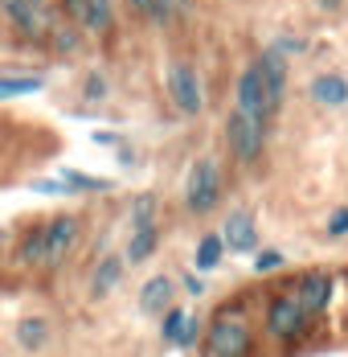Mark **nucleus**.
I'll list each match as a JSON object with an SVG mask.
<instances>
[{"instance_id":"25","label":"nucleus","mask_w":348,"mask_h":357,"mask_svg":"<svg viewBox=\"0 0 348 357\" xmlns=\"http://www.w3.org/2000/svg\"><path fill=\"white\" fill-rule=\"evenodd\" d=\"M197 333H201V321H197V317H189V321H184V328H180V341H176V345H180V349L197 345Z\"/></svg>"},{"instance_id":"21","label":"nucleus","mask_w":348,"mask_h":357,"mask_svg":"<svg viewBox=\"0 0 348 357\" xmlns=\"http://www.w3.org/2000/svg\"><path fill=\"white\" fill-rule=\"evenodd\" d=\"M62 181H66V189H90V193H99V189H106V181H99V177H86V173H74V169H62Z\"/></svg>"},{"instance_id":"3","label":"nucleus","mask_w":348,"mask_h":357,"mask_svg":"<svg viewBox=\"0 0 348 357\" xmlns=\"http://www.w3.org/2000/svg\"><path fill=\"white\" fill-rule=\"evenodd\" d=\"M217 202H221V169L213 160H197L184 181V206L193 214H209Z\"/></svg>"},{"instance_id":"12","label":"nucleus","mask_w":348,"mask_h":357,"mask_svg":"<svg viewBox=\"0 0 348 357\" xmlns=\"http://www.w3.org/2000/svg\"><path fill=\"white\" fill-rule=\"evenodd\" d=\"M139 308H143L148 317H164V312L173 308V280H168V275L148 280L143 291H139Z\"/></svg>"},{"instance_id":"13","label":"nucleus","mask_w":348,"mask_h":357,"mask_svg":"<svg viewBox=\"0 0 348 357\" xmlns=\"http://www.w3.org/2000/svg\"><path fill=\"white\" fill-rule=\"evenodd\" d=\"M312 103H319V107H345L348 103V82L340 74H319L312 82Z\"/></svg>"},{"instance_id":"28","label":"nucleus","mask_w":348,"mask_h":357,"mask_svg":"<svg viewBox=\"0 0 348 357\" xmlns=\"http://www.w3.org/2000/svg\"><path fill=\"white\" fill-rule=\"evenodd\" d=\"M132 8H136L139 17H152V21H156V13H160V0H132Z\"/></svg>"},{"instance_id":"14","label":"nucleus","mask_w":348,"mask_h":357,"mask_svg":"<svg viewBox=\"0 0 348 357\" xmlns=\"http://www.w3.org/2000/svg\"><path fill=\"white\" fill-rule=\"evenodd\" d=\"M119 280H123V259H119V255H106L103 263H99V271H95V284H90V291L103 300V296H111V291L119 287Z\"/></svg>"},{"instance_id":"19","label":"nucleus","mask_w":348,"mask_h":357,"mask_svg":"<svg viewBox=\"0 0 348 357\" xmlns=\"http://www.w3.org/2000/svg\"><path fill=\"white\" fill-rule=\"evenodd\" d=\"M111 17H115V4H111V0H90V21H86V29L103 33V29H111Z\"/></svg>"},{"instance_id":"29","label":"nucleus","mask_w":348,"mask_h":357,"mask_svg":"<svg viewBox=\"0 0 348 357\" xmlns=\"http://www.w3.org/2000/svg\"><path fill=\"white\" fill-rule=\"evenodd\" d=\"M33 189L37 193H70L66 181H33Z\"/></svg>"},{"instance_id":"24","label":"nucleus","mask_w":348,"mask_h":357,"mask_svg":"<svg viewBox=\"0 0 348 357\" xmlns=\"http://www.w3.org/2000/svg\"><path fill=\"white\" fill-rule=\"evenodd\" d=\"M41 247H45V238H41V230H33V234L25 238V247H21V259H25V263H41Z\"/></svg>"},{"instance_id":"2","label":"nucleus","mask_w":348,"mask_h":357,"mask_svg":"<svg viewBox=\"0 0 348 357\" xmlns=\"http://www.w3.org/2000/svg\"><path fill=\"white\" fill-rule=\"evenodd\" d=\"M250 354V324L242 312H221L209 328V357H246Z\"/></svg>"},{"instance_id":"23","label":"nucleus","mask_w":348,"mask_h":357,"mask_svg":"<svg viewBox=\"0 0 348 357\" xmlns=\"http://www.w3.org/2000/svg\"><path fill=\"white\" fill-rule=\"evenodd\" d=\"M278 267H283V255H278V250H258V259H254V271H258V275H271Z\"/></svg>"},{"instance_id":"9","label":"nucleus","mask_w":348,"mask_h":357,"mask_svg":"<svg viewBox=\"0 0 348 357\" xmlns=\"http://www.w3.org/2000/svg\"><path fill=\"white\" fill-rule=\"evenodd\" d=\"M238 111L246 115H258V119H271V103H267V82H262V70L258 62L238 78Z\"/></svg>"},{"instance_id":"1","label":"nucleus","mask_w":348,"mask_h":357,"mask_svg":"<svg viewBox=\"0 0 348 357\" xmlns=\"http://www.w3.org/2000/svg\"><path fill=\"white\" fill-rule=\"evenodd\" d=\"M226 144H230V152L242 165H254L262 156V144H267V119L246 115V111L234 107V115L226 119Z\"/></svg>"},{"instance_id":"18","label":"nucleus","mask_w":348,"mask_h":357,"mask_svg":"<svg viewBox=\"0 0 348 357\" xmlns=\"http://www.w3.org/2000/svg\"><path fill=\"white\" fill-rule=\"evenodd\" d=\"M41 91V78H0V99H13V95H37Z\"/></svg>"},{"instance_id":"30","label":"nucleus","mask_w":348,"mask_h":357,"mask_svg":"<svg viewBox=\"0 0 348 357\" xmlns=\"http://www.w3.org/2000/svg\"><path fill=\"white\" fill-rule=\"evenodd\" d=\"M184 287H189L193 296H201V291H205V287H201V280H197V275H189V280H184Z\"/></svg>"},{"instance_id":"26","label":"nucleus","mask_w":348,"mask_h":357,"mask_svg":"<svg viewBox=\"0 0 348 357\" xmlns=\"http://www.w3.org/2000/svg\"><path fill=\"white\" fill-rule=\"evenodd\" d=\"M328 234L332 238H345L348 234V210H336V214L328 218Z\"/></svg>"},{"instance_id":"17","label":"nucleus","mask_w":348,"mask_h":357,"mask_svg":"<svg viewBox=\"0 0 348 357\" xmlns=\"http://www.w3.org/2000/svg\"><path fill=\"white\" fill-rule=\"evenodd\" d=\"M221 250H226L221 234H205V238L197 243V271H213V267L221 263Z\"/></svg>"},{"instance_id":"6","label":"nucleus","mask_w":348,"mask_h":357,"mask_svg":"<svg viewBox=\"0 0 348 357\" xmlns=\"http://www.w3.org/2000/svg\"><path fill=\"white\" fill-rule=\"evenodd\" d=\"M41 238H45V247H41V267H58L70 255L74 238H78V218H70V214L54 218L49 226H41Z\"/></svg>"},{"instance_id":"22","label":"nucleus","mask_w":348,"mask_h":357,"mask_svg":"<svg viewBox=\"0 0 348 357\" xmlns=\"http://www.w3.org/2000/svg\"><path fill=\"white\" fill-rule=\"evenodd\" d=\"M152 218H156V197H152V193L136 197V206H132V226H148Z\"/></svg>"},{"instance_id":"20","label":"nucleus","mask_w":348,"mask_h":357,"mask_svg":"<svg viewBox=\"0 0 348 357\" xmlns=\"http://www.w3.org/2000/svg\"><path fill=\"white\" fill-rule=\"evenodd\" d=\"M184 321H189V312H180V308H168V312H164V328H160V333H164V341H168V345H176V341H180V328H184Z\"/></svg>"},{"instance_id":"31","label":"nucleus","mask_w":348,"mask_h":357,"mask_svg":"<svg viewBox=\"0 0 348 357\" xmlns=\"http://www.w3.org/2000/svg\"><path fill=\"white\" fill-rule=\"evenodd\" d=\"M319 4H324V8H336V4H340V0H319Z\"/></svg>"},{"instance_id":"7","label":"nucleus","mask_w":348,"mask_h":357,"mask_svg":"<svg viewBox=\"0 0 348 357\" xmlns=\"http://www.w3.org/2000/svg\"><path fill=\"white\" fill-rule=\"evenodd\" d=\"M303 324H308V312L299 308L295 296H278V300H271V312H267V328H271V337L291 341V337L303 333Z\"/></svg>"},{"instance_id":"11","label":"nucleus","mask_w":348,"mask_h":357,"mask_svg":"<svg viewBox=\"0 0 348 357\" xmlns=\"http://www.w3.org/2000/svg\"><path fill=\"white\" fill-rule=\"evenodd\" d=\"M221 243H226L230 250H238V255H246V250L258 247V226H254V214H246V210H234V214L226 218Z\"/></svg>"},{"instance_id":"16","label":"nucleus","mask_w":348,"mask_h":357,"mask_svg":"<svg viewBox=\"0 0 348 357\" xmlns=\"http://www.w3.org/2000/svg\"><path fill=\"white\" fill-rule=\"evenodd\" d=\"M17 341H21V349H41V345L49 341V324L41 321V317L21 321V324H17Z\"/></svg>"},{"instance_id":"27","label":"nucleus","mask_w":348,"mask_h":357,"mask_svg":"<svg viewBox=\"0 0 348 357\" xmlns=\"http://www.w3.org/2000/svg\"><path fill=\"white\" fill-rule=\"evenodd\" d=\"M66 13L74 17V21L86 25V21H90V0H66Z\"/></svg>"},{"instance_id":"4","label":"nucleus","mask_w":348,"mask_h":357,"mask_svg":"<svg viewBox=\"0 0 348 357\" xmlns=\"http://www.w3.org/2000/svg\"><path fill=\"white\" fill-rule=\"evenodd\" d=\"M168 95H173L180 115H201V107H205L201 78H197V70L189 62H173V70H168Z\"/></svg>"},{"instance_id":"15","label":"nucleus","mask_w":348,"mask_h":357,"mask_svg":"<svg viewBox=\"0 0 348 357\" xmlns=\"http://www.w3.org/2000/svg\"><path fill=\"white\" fill-rule=\"evenodd\" d=\"M160 243V230H156V222H148V226H136V234H132V247H127V259L132 263H143L152 250Z\"/></svg>"},{"instance_id":"5","label":"nucleus","mask_w":348,"mask_h":357,"mask_svg":"<svg viewBox=\"0 0 348 357\" xmlns=\"http://www.w3.org/2000/svg\"><path fill=\"white\" fill-rule=\"evenodd\" d=\"M4 13L29 37H49V29H54V13H49L45 0H4Z\"/></svg>"},{"instance_id":"8","label":"nucleus","mask_w":348,"mask_h":357,"mask_svg":"<svg viewBox=\"0 0 348 357\" xmlns=\"http://www.w3.org/2000/svg\"><path fill=\"white\" fill-rule=\"evenodd\" d=\"M295 300H299V308L308 312V317H319V312H328V304H332V275L328 271H308L295 291H291Z\"/></svg>"},{"instance_id":"10","label":"nucleus","mask_w":348,"mask_h":357,"mask_svg":"<svg viewBox=\"0 0 348 357\" xmlns=\"http://www.w3.org/2000/svg\"><path fill=\"white\" fill-rule=\"evenodd\" d=\"M258 70H262V82H267V103H271V115H278L283 99H287V58L278 50H267L258 58Z\"/></svg>"}]
</instances>
